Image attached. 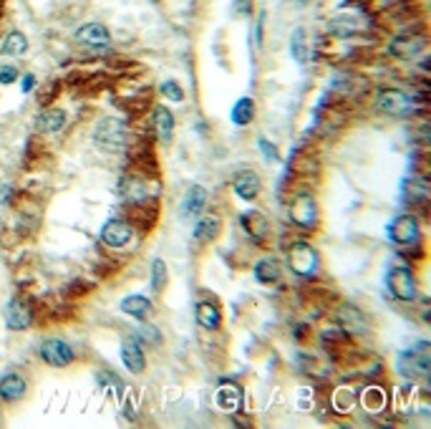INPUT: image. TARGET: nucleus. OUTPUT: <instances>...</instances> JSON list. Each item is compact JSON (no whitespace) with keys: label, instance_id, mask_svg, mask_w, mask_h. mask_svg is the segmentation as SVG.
<instances>
[{"label":"nucleus","instance_id":"6e6552de","mask_svg":"<svg viewBox=\"0 0 431 429\" xmlns=\"http://www.w3.org/2000/svg\"><path fill=\"white\" fill-rule=\"evenodd\" d=\"M38 354H41V359H43L48 366H56V369H63V366H68V363L73 361V348L61 339L43 341L41 348H38Z\"/></svg>","mask_w":431,"mask_h":429},{"label":"nucleus","instance_id":"7c9ffc66","mask_svg":"<svg viewBox=\"0 0 431 429\" xmlns=\"http://www.w3.org/2000/svg\"><path fill=\"white\" fill-rule=\"evenodd\" d=\"M167 283H169V273H167L164 260L154 258V263H152V288L157 290V293H161V290L167 288Z\"/></svg>","mask_w":431,"mask_h":429},{"label":"nucleus","instance_id":"aec40b11","mask_svg":"<svg viewBox=\"0 0 431 429\" xmlns=\"http://www.w3.org/2000/svg\"><path fill=\"white\" fill-rule=\"evenodd\" d=\"M328 30L333 33V36H341V38H351L356 36V33H361L363 30V23H361L359 15H333L328 21Z\"/></svg>","mask_w":431,"mask_h":429},{"label":"nucleus","instance_id":"2eb2a0df","mask_svg":"<svg viewBox=\"0 0 431 429\" xmlns=\"http://www.w3.org/2000/svg\"><path fill=\"white\" fill-rule=\"evenodd\" d=\"M26 379L21 374H15V371H8L0 377V399L3 401H21L26 397Z\"/></svg>","mask_w":431,"mask_h":429},{"label":"nucleus","instance_id":"ddd939ff","mask_svg":"<svg viewBox=\"0 0 431 429\" xmlns=\"http://www.w3.org/2000/svg\"><path fill=\"white\" fill-rule=\"evenodd\" d=\"M76 41L83 46H94V48H101V46H109L111 33L103 23H86L76 30Z\"/></svg>","mask_w":431,"mask_h":429},{"label":"nucleus","instance_id":"393cba45","mask_svg":"<svg viewBox=\"0 0 431 429\" xmlns=\"http://www.w3.org/2000/svg\"><path fill=\"white\" fill-rule=\"evenodd\" d=\"M255 117V101L250 97H242L234 101V106L230 109V121L234 126H248Z\"/></svg>","mask_w":431,"mask_h":429},{"label":"nucleus","instance_id":"423d86ee","mask_svg":"<svg viewBox=\"0 0 431 429\" xmlns=\"http://www.w3.org/2000/svg\"><path fill=\"white\" fill-rule=\"evenodd\" d=\"M290 220L303 230L318 225V202H315L313 194H298L290 202Z\"/></svg>","mask_w":431,"mask_h":429},{"label":"nucleus","instance_id":"7ed1b4c3","mask_svg":"<svg viewBox=\"0 0 431 429\" xmlns=\"http://www.w3.org/2000/svg\"><path fill=\"white\" fill-rule=\"evenodd\" d=\"M288 263H290V270L300 278H310V275L318 270V252L310 243L305 240H298V243L290 245L288 250Z\"/></svg>","mask_w":431,"mask_h":429},{"label":"nucleus","instance_id":"c85d7f7f","mask_svg":"<svg viewBox=\"0 0 431 429\" xmlns=\"http://www.w3.org/2000/svg\"><path fill=\"white\" fill-rule=\"evenodd\" d=\"M361 404L365 407V412H383L386 409V392L381 389V386H368L363 392V399H361Z\"/></svg>","mask_w":431,"mask_h":429},{"label":"nucleus","instance_id":"4be33fe9","mask_svg":"<svg viewBox=\"0 0 431 429\" xmlns=\"http://www.w3.org/2000/svg\"><path fill=\"white\" fill-rule=\"evenodd\" d=\"M66 126V111L63 109H46L36 117V129L43 134L61 132Z\"/></svg>","mask_w":431,"mask_h":429},{"label":"nucleus","instance_id":"0eeeda50","mask_svg":"<svg viewBox=\"0 0 431 429\" xmlns=\"http://www.w3.org/2000/svg\"><path fill=\"white\" fill-rule=\"evenodd\" d=\"M94 139L103 149H121L126 144V126L119 119H103L101 124L96 126Z\"/></svg>","mask_w":431,"mask_h":429},{"label":"nucleus","instance_id":"b1692460","mask_svg":"<svg viewBox=\"0 0 431 429\" xmlns=\"http://www.w3.org/2000/svg\"><path fill=\"white\" fill-rule=\"evenodd\" d=\"M154 126H157V137H159L161 144H169L172 134H174V117L169 114L167 106H157L154 109Z\"/></svg>","mask_w":431,"mask_h":429},{"label":"nucleus","instance_id":"6ab92c4d","mask_svg":"<svg viewBox=\"0 0 431 429\" xmlns=\"http://www.w3.org/2000/svg\"><path fill=\"white\" fill-rule=\"evenodd\" d=\"M121 361H124V366L132 371V374H141V371L146 369V359L139 346V341L126 339L124 343H121Z\"/></svg>","mask_w":431,"mask_h":429},{"label":"nucleus","instance_id":"412c9836","mask_svg":"<svg viewBox=\"0 0 431 429\" xmlns=\"http://www.w3.org/2000/svg\"><path fill=\"white\" fill-rule=\"evenodd\" d=\"M257 283H263V286H270V283H278L283 270H280V263L275 255H265L255 263V270H252Z\"/></svg>","mask_w":431,"mask_h":429},{"label":"nucleus","instance_id":"f704fd0d","mask_svg":"<svg viewBox=\"0 0 431 429\" xmlns=\"http://www.w3.org/2000/svg\"><path fill=\"white\" fill-rule=\"evenodd\" d=\"M18 81V68L13 63H3L0 66V83H13Z\"/></svg>","mask_w":431,"mask_h":429},{"label":"nucleus","instance_id":"cd10ccee","mask_svg":"<svg viewBox=\"0 0 431 429\" xmlns=\"http://www.w3.org/2000/svg\"><path fill=\"white\" fill-rule=\"evenodd\" d=\"M121 311L126 313V316H134V319H144L146 313L152 311V301L146 296H126L124 301H121Z\"/></svg>","mask_w":431,"mask_h":429},{"label":"nucleus","instance_id":"72a5a7b5","mask_svg":"<svg viewBox=\"0 0 431 429\" xmlns=\"http://www.w3.org/2000/svg\"><path fill=\"white\" fill-rule=\"evenodd\" d=\"M257 147H260V152L265 154V159H270V162H280V152L275 149V144H270V141L265 139V137H260V139H257Z\"/></svg>","mask_w":431,"mask_h":429},{"label":"nucleus","instance_id":"2f4dec72","mask_svg":"<svg viewBox=\"0 0 431 429\" xmlns=\"http://www.w3.org/2000/svg\"><path fill=\"white\" fill-rule=\"evenodd\" d=\"M290 53H292V59L298 61V63H305V30L298 28V30H292V36H290Z\"/></svg>","mask_w":431,"mask_h":429},{"label":"nucleus","instance_id":"f03ea898","mask_svg":"<svg viewBox=\"0 0 431 429\" xmlns=\"http://www.w3.org/2000/svg\"><path fill=\"white\" fill-rule=\"evenodd\" d=\"M388 237L399 248H417L421 245V228L414 214H396L388 225Z\"/></svg>","mask_w":431,"mask_h":429},{"label":"nucleus","instance_id":"a211bd4d","mask_svg":"<svg viewBox=\"0 0 431 429\" xmlns=\"http://www.w3.org/2000/svg\"><path fill=\"white\" fill-rule=\"evenodd\" d=\"M424 46H426L424 36H399L391 41L388 51L394 53L396 59H411V56L424 51Z\"/></svg>","mask_w":431,"mask_h":429},{"label":"nucleus","instance_id":"473e14b6","mask_svg":"<svg viewBox=\"0 0 431 429\" xmlns=\"http://www.w3.org/2000/svg\"><path fill=\"white\" fill-rule=\"evenodd\" d=\"M159 91L169 99V101H174V104L184 101V91H182V86H179V83H177V81H172V79H167V81H161Z\"/></svg>","mask_w":431,"mask_h":429},{"label":"nucleus","instance_id":"bb28decb","mask_svg":"<svg viewBox=\"0 0 431 429\" xmlns=\"http://www.w3.org/2000/svg\"><path fill=\"white\" fill-rule=\"evenodd\" d=\"M207 205V190L202 185H192L187 190V197H184L182 205V214H199Z\"/></svg>","mask_w":431,"mask_h":429},{"label":"nucleus","instance_id":"a878e982","mask_svg":"<svg viewBox=\"0 0 431 429\" xmlns=\"http://www.w3.org/2000/svg\"><path fill=\"white\" fill-rule=\"evenodd\" d=\"M222 232V222L219 217H202V220L194 225V240L199 243H214Z\"/></svg>","mask_w":431,"mask_h":429},{"label":"nucleus","instance_id":"4468645a","mask_svg":"<svg viewBox=\"0 0 431 429\" xmlns=\"http://www.w3.org/2000/svg\"><path fill=\"white\" fill-rule=\"evenodd\" d=\"M260 187H263V182L257 177V172H252V170H242L232 182L234 194H237L240 200H248V202L255 200L257 194H260Z\"/></svg>","mask_w":431,"mask_h":429},{"label":"nucleus","instance_id":"5701e85b","mask_svg":"<svg viewBox=\"0 0 431 429\" xmlns=\"http://www.w3.org/2000/svg\"><path fill=\"white\" fill-rule=\"evenodd\" d=\"M194 319H197V323L202 326V328H207V331H217L219 323H222V313H219L217 306L210 303V301H199L197 308H194Z\"/></svg>","mask_w":431,"mask_h":429},{"label":"nucleus","instance_id":"1a4fd4ad","mask_svg":"<svg viewBox=\"0 0 431 429\" xmlns=\"http://www.w3.org/2000/svg\"><path fill=\"white\" fill-rule=\"evenodd\" d=\"M119 192H121V197L126 202L139 205V202H149V197L157 192V187H154V182H149L144 177H124L121 185H119Z\"/></svg>","mask_w":431,"mask_h":429},{"label":"nucleus","instance_id":"9b49d317","mask_svg":"<svg viewBox=\"0 0 431 429\" xmlns=\"http://www.w3.org/2000/svg\"><path fill=\"white\" fill-rule=\"evenodd\" d=\"M240 225L250 235V240H255V245H263L265 240H268V235H270V222H268V217H265L263 212H257V210L242 212Z\"/></svg>","mask_w":431,"mask_h":429},{"label":"nucleus","instance_id":"f3484780","mask_svg":"<svg viewBox=\"0 0 431 429\" xmlns=\"http://www.w3.org/2000/svg\"><path fill=\"white\" fill-rule=\"evenodd\" d=\"M336 319H338V323H341V328H343L345 333H365L368 331V326H365V316L351 303L341 306V311H338Z\"/></svg>","mask_w":431,"mask_h":429},{"label":"nucleus","instance_id":"4c0bfd02","mask_svg":"<svg viewBox=\"0 0 431 429\" xmlns=\"http://www.w3.org/2000/svg\"><path fill=\"white\" fill-rule=\"evenodd\" d=\"M33 86H36V76H33V74H26V76H23V83H21L23 94L33 91Z\"/></svg>","mask_w":431,"mask_h":429},{"label":"nucleus","instance_id":"f8f14e48","mask_svg":"<svg viewBox=\"0 0 431 429\" xmlns=\"http://www.w3.org/2000/svg\"><path fill=\"white\" fill-rule=\"evenodd\" d=\"M6 326L10 331H26V328H30L33 326V313H30L28 306L23 303V301H18V298H13L6 306Z\"/></svg>","mask_w":431,"mask_h":429},{"label":"nucleus","instance_id":"f257e3e1","mask_svg":"<svg viewBox=\"0 0 431 429\" xmlns=\"http://www.w3.org/2000/svg\"><path fill=\"white\" fill-rule=\"evenodd\" d=\"M399 371H401L406 379H429V371H431L429 343L421 341L417 348H411V351L399 356Z\"/></svg>","mask_w":431,"mask_h":429},{"label":"nucleus","instance_id":"c756f323","mask_svg":"<svg viewBox=\"0 0 431 429\" xmlns=\"http://www.w3.org/2000/svg\"><path fill=\"white\" fill-rule=\"evenodd\" d=\"M3 53H8V56H21V53L28 51V38L23 36L21 30H13V33H8L6 41H3V48H0Z\"/></svg>","mask_w":431,"mask_h":429},{"label":"nucleus","instance_id":"20e7f679","mask_svg":"<svg viewBox=\"0 0 431 429\" xmlns=\"http://www.w3.org/2000/svg\"><path fill=\"white\" fill-rule=\"evenodd\" d=\"M386 286L391 290V296L401 303H411L417 298L419 288H417V278L411 273L409 268H391L386 275Z\"/></svg>","mask_w":431,"mask_h":429},{"label":"nucleus","instance_id":"ea45409f","mask_svg":"<svg viewBox=\"0 0 431 429\" xmlns=\"http://www.w3.org/2000/svg\"><path fill=\"white\" fill-rule=\"evenodd\" d=\"M292 3H295V6H308L310 0H292Z\"/></svg>","mask_w":431,"mask_h":429},{"label":"nucleus","instance_id":"dca6fc26","mask_svg":"<svg viewBox=\"0 0 431 429\" xmlns=\"http://www.w3.org/2000/svg\"><path fill=\"white\" fill-rule=\"evenodd\" d=\"M242 399H245V394H242V386H237V384L219 386L217 394H214V404H217L222 412H230V415L240 412Z\"/></svg>","mask_w":431,"mask_h":429},{"label":"nucleus","instance_id":"e433bc0d","mask_svg":"<svg viewBox=\"0 0 431 429\" xmlns=\"http://www.w3.org/2000/svg\"><path fill=\"white\" fill-rule=\"evenodd\" d=\"M96 379L101 381V386H109V381H111V384H114V386H121V379L114 377V374H99V377H96Z\"/></svg>","mask_w":431,"mask_h":429},{"label":"nucleus","instance_id":"39448f33","mask_svg":"<svg viewBox=\"0 0 431 429\" xmlns=\"http://www.w3.org/2000/svg\"><path fill=\"white\" fill-rule=\"evenodd\" d=\"M376 106H379L383 114H391V117H409V114H414V99L399 89L379 91Z\"/></svg>","mask_w":431,"mask_h":429},{"label":"nucleus","instance_id":"58836bf2","mask_svg":"<svg viewBox=\"0 0 431 429\" xmlns=\"http://www.w3.org/2000/svg\"><path fill=\"white\" fill-rule=\"evenodd\" d=\"M141 333H144L146 339H152L154 343H159V341H161L159 331H157V328H152V326H144V328H141Z\"/></svg>","mask_w":431,"mask_h":429},{"label":"nucleus","instance_id":"c9c22d12","mask_svg":"<svg viewBox=\"0 0 431 429\" xmlns=\"http://www.w3.org/2000/svg\"><path fill=\"white\" fill-rule=\"evenodd\" d=\"M250 10H252L250 0H234V6H232V13L234 15H250Z\"/></svg>","mask_w":431,"mask_h":429},{"label":"nucleus","instance_id":"9d476101","mask_svg":"<svg viewBox=\"0 0 431 429\" xmlns=\"http://www.w3.org/2000/svg\"><path fill=\"white\" fill-rule=\"evenodd\" d=\"M134 228L124 220H109L101 228V243L106 248H126L132 243Z\"/></svg>","mask_w":431,"mask_h":429}]
</instances>
